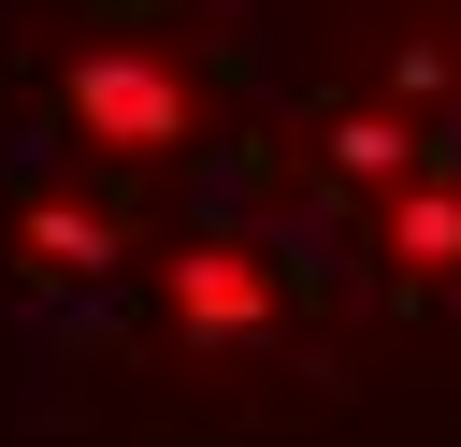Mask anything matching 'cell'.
Returning a JSON list of instances; mask_svg holds the SVG:
<instances>
[{"label": "cell", "instance_id": "obj_1", "mask_svg": "<svg viewBox=\"0 0 461 447\" xmlns=\"http://www.w3.org/2000/svg\"><path fill=\"white\" fill-rule=\"evenodd\" d=\"M230 101H245V14L230 0L14 14V159H58L86 187H144V173L230 144Z\"/></svg>", "mask_w": 461, "mask_h": 447}, {"label": "cell", "instance_id": "obj_2", "mask_svg": "<svg viewBox=\"0 0 461 447\" xmlns=\"http://www.w3.org/2000/svg\"><path fill=\"white\" fill-rule=\"evenodd\" d=\"M0 274H14L29 303H115V288H144V216H130V187H86V173H58V159H14V173H0Z\"/></svg>", "mask_w": 461, "mask_h": 447}, {"label": "cell", "instance_id": "obj_3", "mask_svg": "<svg viewBox=\"0 0 461 447\" xmlns=\"http://www.w3.org/2000/svg\"><path fill=\"white\" fill-rule=\"evenodd\" d=\"M288 260H303V245H274L259 216H187V231L144 245V303H158L173 346L230 360V346H259V332L288 317Z\"/></svg>", "mask_w": 461, "mask_h": 447}]
</instances>
